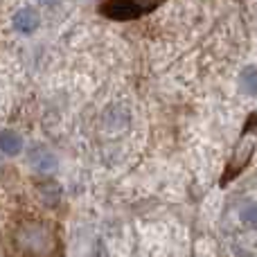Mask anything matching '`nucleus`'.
<instances>
[{
    "label": "nucleus",
    "mask_w": 257,
    "mask_h": 257,
    "mask_svg": "<svg viewBox=\"0 0 257 257\" xmlns=\"http://www.w3.org/2000/svg\"><path fill=\"white\" fill-rule=\"evenodd\" d=\"M16 244L21 246L23 253L27 255H50L54 253V235L50 230V226L41 221L23 223L14 235Z\"/></svg>",
    "instance_id": "obj_2"
},
{
    "label": "nucleus",
    "mask_w": 257,
    "mask_h": 257,
    "mask_svg": "<svg viewBox=\"0 0 257 257\" xmlns=\"http://www.w3.org/2000/svg\"><path fill=\"white\" fill-rule=\"evenodd\" d=\"M255 149H257V113H250L246 124H244V131H241L239 142H237L235 151H232L230 163H228L226 172H223L221 185H228L232 178H237L246 167H248V163L253 160Z\"/></svg>",
    "instance_id": "obj_1"
},
{
    "label": "nucleus",
    "mask_w": 257,
    "mask_h": 257,
    "mask_svg": "<svg viewBox=\"0 0 257 257\" xmlns=\"http://www.w3.org/2000/svg\"><path fill=\"white\" fill-rule=\"evenodd\" d=\"M41 18L34 9H21V12L14 14V30L21 32V34H32V32L39 27Z\"/></svg>",
    "instance_id": "obj_5"
},
{
    "label": "nucleus",
    "mask_w": 257,
    "mask_h": 257,
    "mask_svg": "<svg viewBox=\"0 0 257 257\" xmlns=\"http://www.w3.org/2000/svg\"><path fill=\"white\" fill-rule=\"evenodd\" d=\"M165 0H106L102 3V14L113 21H133L154 12Z\"/></svg>",
    "instance_id": "obj_3"
},
{
    "label": "nucleus",
    "mask_w": 257,
    "mask_h": 257,
    "mask_svg": "<svg viewBox=\"0 0 257 257\" xmlns=\"http://www.w3.org/2000/svg\"><path fill=\"white\" fill-rule=\"evenodd\" d=\"M30 165L36 169V172H41V174H52L54 169H57V165H59V160H57V156L52 154V151H48V149H34L30 154Z\"/></svg>",
    "instance_id": "obj_4"
},
{
    "label": "nucleus",
    "mask_w": 257,
    "mask_h": 257,
    "mask_svg": "<svg viewBox=\"0 0 257 257\" xmlns=\"http://www.w3.org/2000/svg\"><path fill=\"white\" fill-rule=\"evenodd\" d=\"M0 151L7 156H16L23 151V138L16 131H0Z\"/></svg>",
    "instance_id": "obj_6"
},
{
    "label": "nucleus",
    "mask_w": 257,
    "mask_h": 257,
    "mask_svg": "<svg viewBox=\"0 0 257 257\" xmlns=\"http://www.w3.org/2000/svg\"><path fill=\"white\" fill-rule=\"evenodd\" d=\"M241 221L250 228H257V203H248L244 210H241Z\"/></svg>",
    "instance_id": "obj_8"
},
{
    "label": "nucleus",
    "mask_w": 257,
    "mask_h": 257,
    "mask_svg": "<svg viewBox=\"0 0 257 257\" xmlns=\"http://www.w3.org/2000/svg\"><path fill=\"white\" fill-rule=\"evenodd\" d=\"M239 90L244 95H248V97H255L257 95V68L255 66H246L239 72Z\"/></svg>",
    "instance_id": "obj_7"
}]
</instances>
